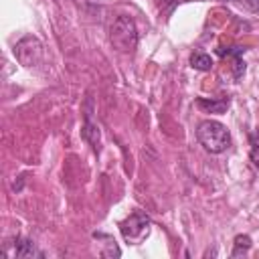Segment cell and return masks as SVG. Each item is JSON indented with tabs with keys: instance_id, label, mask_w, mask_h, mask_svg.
<instances>
[{
	"instance_id": "obj_7",
	"label": "cell",
	"mask_w": 259,
	"mask_h": 259,
	"mask_svg": "<svg viewBox=\"0 0 259 259\" xmlns=\"http://www.w3.org/2000/svg\"><path fill=\"white\" fill-rule=\"evenodd\" d=\"M14 255L16 259H30V257H42L40 251H36L34 243L28 239H16L14 243Z\"/></svg>"
},
{
	"instance_id": "obj_12",
	"label": "cell",
	"mask_w": 259,
	"mask_h": 259,
	"mask_svg": "<svg viewBox=\"0 0 259 259\" xmlns=\"http://www.w3.org/2000/svg\"><path fill=\"white\" fill-rule=\"evenodd\" d=\"M247 10L251 12H259V0H239Z\"/></svg>"
},
{
	"instance_id": "obj_5",
	"label": "cell",
	"mask_w": 259,
	"mask_h": 259,
	"mask_svg": "<svg viewBox=\"0 0 259 259\" xmlns=\"http://www.w3.org/2000/svg\"><path fill=\"white\" fill-rule=\"evenodd\" d=\"M243 53H245L243 47L219 49V55H223V57H231V59H233V73H235V79H241V75L245 73V63H243V59H241Z\"/></svg>"
},
{
	"instance_id": "obj_6",
	"label": "cell",
	"mask_w": 259,
	"mask_h": 259,
	"mask_svg": "<svg viewBox=\"0 0 259 259\" xmlns=\"http://www.w3.org/2000/svg\"><path fill=\"white\" fill-rule=\"evenodd\" d=\"M231 99L229 97H221V99H204V97H198L196 99V105L208 113H225L227 107H229Z\"/></svg>"
},
{
	"instance_id": "obj_3",
	"label": "cell",
	"mask_w": 259,
	"mask_h": 259,
	"mask_svg": "<svg viewBox=\"0 0 259 259\" xmlns=\"http://www.w3.org/2000/svg\"><path fill=\"white\" fill-rule=\"evenodd\" d=\"M150 227H152V221H150V217H148L146 212H142V210L132 212V214L119 225L121 235H123V239H125L130 245H140V243L150 235Z\"/></svg>"
},
{
	"instance_id": "obj_9",
	"label": "cell",
	"mask_w": 259,
	"mask_h": 259,
	"mask_svg": "<svg viewBox=\"0 0 259 259\" xmlns=\"http://www.w3.org/2000/svg\"><path fill=\"white\" fill-rule=\"evenodd\" d=\"M190 65L194 69H198V71H210L212 69V59L208 55H204V53H194L190 57Z\"/></svg>"
},
{
	"instance_id": "obj_4",
	"label": "cell",
	"mask_w": 259,
	"mask_h": 259,
	"mask_svg": "<svg viewBox=\"0 0 259 259\" xmlns=\"http://www.w3.org/2000/svg\"><path fill=\"white\" fill-rule=\"evenodd\" d=\"M14 55L24 67H36L42 61V45L34 36H24L22 40L16 42Z\"/></svg>"
},
{
	"instance_id": "obj_2",
	"label": "cell",
	"mask_w": 259,
	"mask_h": 259,
	"mask_svg": "<svg viewBox=\"0 0 259 259\" xmlns=\"http://www.w3.org/2000/svg\"><path fill=\"white\" fill-rule=\"evenodd\" d=\"M109 40L119 53H134L138 47V28L130 16H117L109 28Z\"/></svg>"
},
{
	"instance_id": "obj_8",
	"label": "cell",
	"mask_w": 259,
	"mask_h": 259,
	"mask_svg": "<svg viewBox=\"0 0 259 259\" xmlns=\"http://www.w3.org/2000/svg\"><path fill=\"white\" fill-rule=\"evenodd\" d=\"M81 136H83V140H85V142H89V144L93 146V150H97V148H99V127L89 119V113H87L85 125H83V130H81Z\"/></svg>"
},
{
	"instance_id": "obj_11",
	"label": "cell",
	"mask_w": 259,
	"mask_h": 259,
	"mask_svg": "<svg viewBox=\"0 0 259 259\" xmlns=\"http://www.w3.org/2000/svg\"><path fill=\"white\" fill-rule=\"evenodd\" d=\"M249 144H251V148H249L251 162H253L255 166H259V127L249 136Z\"/></svg>"
},
{
	"instance_id": "obj_1",
	"label": "cell",
	"mask_w": 259,
	"mask_h": 259,
	"mask_svg": "<svg viewBox=\"0 0 259 259\" xmlns=\"http://www.w3.org/2000/svg\"><path fill=\"white\" fill-rule=\"evenodd\" d=\"M196 140L210 154H221L231 146V134L227 125L217 119H204L196 127Z\"/></svg>"
},
{
	"instance_id": "obj_10",
	"label": "cell",
	"mask_w": 259,
	"mask_h": 259,
	"mask_svg": "<svg viewBox=\"0 0 259 259\" xmlns=\"http://www.w3.org/2000/svg\"><path fill=\"white\" fill-rule=\"evenodd\" d=\"M249 249H251V237H249V235H237V237H235V249H233L231 257L245 255Z\"/></svg>"
}]
</instances>
